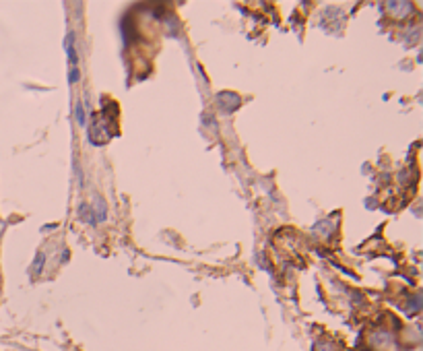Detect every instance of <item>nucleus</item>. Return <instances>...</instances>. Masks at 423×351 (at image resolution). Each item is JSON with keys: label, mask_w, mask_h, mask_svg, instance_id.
I'll use <instances>...</instances> for the list:
<instances>
[{"label": "nucleus", "mask_w": 423, "mask_h": 351, "mask_svg": "<svg viewBox=\"0 0 423 351\" xmlns=\"http://www.w3.org/2000/svg\"><path fill=\"white\" fill-rule=\"evenodd\" d=\"M70 83H75V81H79V68H75V66H70V79H68Z\"/></svg>", "instance_id": "2"}, {"label": "nucleus", "mask_w": 423, "mask_h": 351, "mask_svg": "<svg viewBox=\"0 0 423 351\" xmlns=\"http://www.w3.org/2000/svg\"><path fill=\"white\" fill-rule=\"evenodd\" d=\"M75 114H77V118H79V124H85V114H83V108H81V103H77V108H75Z\"/></svg>", "instance_id": "1"}]
</instances>
